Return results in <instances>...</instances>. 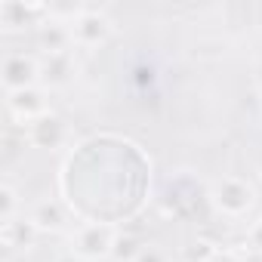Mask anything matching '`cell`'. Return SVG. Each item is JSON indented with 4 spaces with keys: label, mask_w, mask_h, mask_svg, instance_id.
<instances>
[{
    "label": "cell",
    "mask_w": 262,
    "mask_h": 262,
    "mask_svg": "<svg viewBox=\"0 0 262 262\" xmlns=\"http://www.w3.org/2000/svg\"><path fill=\"white\" fill-rule=\"evenodd\" d=\"M145 250V241L133 231H120L117 228V237H114V247H111V262H136L139 253Z\"/></svg>",
    "instance_id": "obj_12"
},
{
    "label": "cell",
    "mask_w": 262,
    "mask_h": 262,
    "mask_svg": "<svg viewBox=\"0 0 262 262\" xmlns=\"http://www.w3.org/2000/svg\"><path fill=\"white\" fill-rule=\"evenodd\" d=\"M244 244H247V247H250L253 253H262V216H259V219H253V222L247 225Z\"/></svg>",
    "instance_id": "obj_14"
},
{
    "label": "cell",
    "mask_w": 262,
    "mask_h": 262,
    "mask_svg": "<svg viewBox=\"0 0 262 262\" xmlns=\"http://www.w3.org/2000/svg\"><path fill=\"white\" fill-rule=\"evenodd\" d=\"M53 262H86V259H80L77 253H71V250H68V253H59Z\"/></svg>",
    "instance_id": "obj_16"
},
{
    "label": "cell",
    "mask_w": 262,
    "mask_h": 262,
    "mask_svg": "<svg viewBox=\"0 0 262 262\" xmlns=\"http://www.w3.org/2000/svg\"><path fill=\"white\" fill-rule=\"evenodd\" d=\"M256 99H259V105H262V80L256 83Z\"/></svg>",
    "instance_id": "obj_17"
},
{
    "label": "cell",
    "mask_w": 262,
    "mask_h": 262,
    "mask_svg": "<svg viewBox=\"0 0 262 262\" xmlns=\"http://www.w3.org/2000/svg\"><path fill=\"white\" fill-rule=\"evenodd\" d=\"M37 43L40 53H71L74 50V37H71V25L59 16H47L37 25Z\"/></svg>",
    "instance_id": "obj_8"
},
{
    "label": "cell",
    "mask_w": 262,
    "mask_h": 262,
    "mask_svg": "<svg viewBox=\"0 0 262 262\" xmlns=\"http://www.w3.org/2000/svg\"><path fill=\"white\" fill-rule=\"evenodd\" d=\"M28 142L34 145V148H43V151H56V148H62V142L68 139V126H65V120L59 117V114H47V117H40V120H34L31 126H28Z\"/></svg>",
    "instance_id": "obj_7"
},
{
    "label": "cell",
    "mask_w": 262,
    "mask_h": 262,
    "mask_svg": "<svg viewBox=\"0 0 262 262\" xmlns=\"http://www.w3.org/2000/svg\"><path fill=\"white\" fill-rule=\"evenodd\" d=\"M47 16H50V7H43V4H4L0 7L4 31H22L28 25H40Z\"/></svg>",
    "instance_id": "obj_9"
},
{
    "label": "cell",
    "mask_w": 262,
    "mask_h": 262,
    "mask_svg": "<svg viewBox=\"0 0 262 262\" xmlns=\"http://www.w3.org/2000/svg\"><path fill=\"white\" fill-rule=\"evenodd\" d=\"M7 114L13 123L31 126L34 120L53 114L50 111V90L47 86H28L19 93H7Z\"/></svg>",
    "instance_id": "obj_5"
},
{
    "label": "cell",
    "mask_w": 262,
    "mask_h": 262,
    "mask_svg": "<svg viewBox=\"0 0 262 262\" xmlns=\"http://www.w3.org/2000/svg\"><path fill=\"white\" fill-rule=\"evenodd\" d=\"M37 59H40V86H47V90H62L77 74L71 53H40Z\"/></svg>",
    "instance_id": "obj_6"
},
{
    "label": "cell",
    "mask_w": 262,
    "mask_h": 262,
    "mask_svg": "<svg viewBox=\"0 0 262 262\" xmlns=\"http://www.w3.org/2000/svg\"><path fill=\"white\" fill-rule=\"evenodd\" d=\"M207 201L225 219H244L256 207V188L241 176H219L207 188Z\"/></svg>",
    "instance_id": "obj_1"
},
{
    "label": "cell",
    "mask_w": 262,
    "mask_h": 262,
    "mask_svg": "<svg viewBox=\"0 0 262 262\" xmlns=\"http://www.w3.org/2000/svg\"><path fill=\"white\" fill-rule=\"evenodd\" d=\"M114 237H117V228L108 225V222H77L68 231L71 253H77L86 262L108 259L111 256V247H114Z\"/></svg>",
    "instance_id": "obj_2"
},
{
    "label": "cell",
    "mask_w": 262,
    "mask_h": 262,
    "mask_svg": "<svg viewBox=\"0 0 262 262\" xmlns=\"http://www.w3.org/2000/svg\"><path fill=\"white\" fill-rule=\"evenodd\" d=\"M136 262H170L167 259V253L161 250V247H155V244H145V250L139 253V259Z\"/></svg>",
    "instance_id": "obj_15"
},
{
    "label": "cell",
    "mask_w": 262,
    "mask_h": 262,
    "mask_svg": "<svg viewBox=\"0 0 262 262\" xmlns=\"http://www.w3.org/2000/svg\"><path fill=\"white\" fill-rule=\"evenodd\" d=\"M34 219V225L40 228V234H59V231H68L71 222H68V210L56 201V198H43L31 207L28 213Z\"/></svg>",
    "instance_id": "obj_10"
},
{
    "label": "cell",
    "mask_w": 262,
    "mask_h": 262,
    "mask_svg": "<svg viewBox=\"0 0 262 262\" xmlns=\"http://www.w3.org/2000/svg\"><path fill=\"white\" fill-rule=\"evenodd\" d=\"M0 77H4V90L7 93H19V90H28V86H40V59L34 53L13 50V53L4 56Z\"/></svg>",
    "instance_id": "obj_4"
},
{
    "label": "cell",
    "mask_w": 262,
    "mask_h": 262,
    "mask_svg": "<svg viewBox=\"0 0 262 262\" xmlns=\"http://www.w3.org/2000/svg\"><path fill=\"white\" fill-rule=\"evenodd\" d=\"M19 216H25V213H22V194H19V188L7 179L4 185H0V225H7V222H13V219H19Z\"/></svg>",
    "instance_id": "obj_13"
},
{
    "label": "cell",
    "mask_w": 262,
    "mask_h": 262,
    "mask_svg": "<svg viewBox=\"0 0 262 262\" xmlns=\"http://www.w3.org/2000/svg\"><path fill=\"white\" fill-rule=\"evenodd\" d=\"M0 237H4V244L10 250H31L40 237V228L34 225L31 216H19L7 225H0Z\"/></svg>",
    "instance_id": "obj_11"
},
{
    "label": "cell",
    "mask_w": 262,
    "mask_h": 262,
    "mask_svg": "<svg viewBox=\"0 0 262 262\" xmlns=\"http://www.w3.org/2000/svg\"><path fill=\"white\" fill-rule=\"evenodd\" d=\"M68 25H71L74 47H80V50H99L114 34V22L102 10H93V7H80V13Z\"/></svg>",
    "instance_id": "obj_3"
}]
</instances>
